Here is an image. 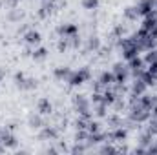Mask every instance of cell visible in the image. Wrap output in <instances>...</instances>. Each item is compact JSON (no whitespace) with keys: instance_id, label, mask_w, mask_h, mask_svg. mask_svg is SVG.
Instances as JSON below:
<instances>
[{"instance_id":"obj_1","label":"cell","mask_w":157,"mask_h":155,"mask_svg":"<svg viewBox=\"0 0 157 155\" xmlns=\"http://www.w3.org/2000/svg\"><path fill=\"white\" fill-rule=\"evenodd\" d=\"M91 78V70L88 68V66H82V68H78V70H73L71 71V75L70 78L66 80L71 88H78V86H82L84 82H88Z\"/></svg>"},{"instance_id":"obj_2","label":"cell","mask_w":157,"mask_h":155,"mask_svg":"<svg viewBox=\"0 0 157 155\" xmlns=\"http://www.w3.org/2000/svg\"><path fill=\"white\" fill-rule=\"evenodd\" d=\"M13 80H15V86H17L18 89H22V91H33V89L39 86V80H37V78L26 77L22 71H17L15 77H13Z\"/></svg>"},{"instance_id":"obj_3","label":"cell","mask_w":157,"mask_h":155,"mask_svg":"<svg viewBox=\"0 0 157 155\" xmlns=\"http://www.w3.org/2000/svg\"><path fill=\"white\" fill-rule=\"evenodd\" d=\"M150 115H152V113H150L146 108H143L139 102L130 104V120H132V122H137V124L146 122V120L150 119Z\"/></svg>"},{"instance_id":"obj_4","label":"cell","mask_w":157,"mask_h":155,"mask_svg":"<svg viewBox=\"0 0 157 155\" xmlns=\"http://www.w3.org/2000/svg\"><path fill=\"white\" fill-rule=\"evenodd\" d=\"M57 35L62 37V39H68V37H73L78 35V26L73 22H62L57 26Z\"/></svg>"},{"instance_id":"obj_5","label":"cell","mask_w":157,"mask_h":155,"mask_svg":"<svg viewBox=\"0 0 157 155\" xmlns=\"http://www.w3.org/2000/svg\"><path fill=\"white\" fill-rule=\"evenodd\" d=\"M112 71L115 75V82H126L128 77H130V68H128L126 62H115Z\"/></svg>"},{"instance_id":"obj_6","label":"cell","mask_w":157,"mask_h":155,"mask_svg":"<svg viewBox=\"0 0 157 155\" xmlns=\"http://www.w3.org/2000/svg\"><path fill=\"white\" fill-rule=\"evenodd\" d=\"M39 139L40 141H57V139H59V128H57V126H48V124H44V126L40 128Z\"/></svg>"},{"instance_id":"obj_7","label":"cell","mask_w":157,"mask_h":155,"mask_svg":"<svg viewBox=\"0 0 157 155\" xmlns=\"http://www.w3.org/2000/svg\"><path fill=\"white\" fill-rule=\"evenodd\" d=\"M22 39H24V42H26V46L37 47V46L40 44V40H42V35H40V31L33 29V28H29V29L22 35Z\"/></svg>"},{"instance_id":"obj_8","label":"cell","mask_w":157,"mask_h":155,"mask_svg":"<svg viewBox=\"0 0 157 155\" xmlns=\"http://www.w3.org/2000/svg\"><path fill=\"white\" fill-rule=\"evenodd\" d=\"M55 7H57V4H55V2H49V0H42V4H40L39 11H37L39 18H42V20L49 18V17L55 13Z\"/></svg>"},{"instance_id":"obj_9","label":"cell","mask_w":157,"mask_h":155,"mask_svg":"<svg viewBox=\"0 0 157 155\" xmlns=\"http://www.w3.org/2000/svg\"><path fill=\"white\" fill-rule=\"evenodd\" d=\"M126 137H128V130L126 128H122V124L121 126H115L112 131H108V142H122V141H126Z\"/></svg>"},{"instance_id":"obj_10","label":"cell","mask_w":157,"mask_h":155,"mask_svg":"<svg viewBox=\"0 0 157 155\" xmlns=\"http://www.w3.org/2000/svg\"><path fill=\"white\" fill-rule=\"evenodd\" d=\"M37 112L44 117L53 113V104H51V100L48 97H40L39 100H37Z\"/></svg>"},{"instance_id":"obj_11","label":"cell","mask_w":157,"mask_h":155,"mask_svg":"<svg viewBox=\"0 0 157 155\" xmlns=\"http://www.w3.org/2000/svg\"><path fill=\"white\" fill-rule=\"evenodd\" d=\"M135 6L139 7L141 17H148V15H150V13L157 7V0H139Z\"/></svg>"},{"instance_id":"obj_12","label":"cell","mask_w":157,"mask_h":155,"mask_svg":"<svg viewBox=\"0 0 157 155\" xmlns=\"http://www.w3.org/2000/svg\"><path fill=\"white\" fill-rule=\"evenodd\" d=\"M146 91H148V84L143 82L141 78H135V80L132 82V86H130V95H137V97H141V95L146 93Z\"/></svg>"},{"instance_id":"obj_13","label":"cell","mask_w":157,"mask_h":155,"mask_svg":"<svg viewBox=\"0 0 157 155\" xmlns=\"http://www.w3.org/2000/svg\"><path fill=\"white\" fill-rule=\"evenodd\" d=\"M139 104L143 106V108H146L148 112H152V108L157 104V97H154V95H150L148 91L146 93H143L141 97H139Z\"/></svg>"},{"instance_id":"obj_14","label":"cell","mask_w":157,"mask_h":155,"mask_svg":"<svg viewBox=\"0 0 157 155\" xmlns=\"http://www.w3.org/2000/svg\"><path fill=\"white\" fill-rule=\"evenodd\" d=\"M71 68L70 66H59V68H55L53 70V77L57 78V80H62V82H66L68 78H70V75H71Z\"/></svg>"},{"instance_id":"obj_15","label":"cell","mask_w":157,"mask_h":155,"mask_svg":"<svg viewBox=\"0 0 157 155\" xmlns=\"http://www.w3.org/2000/svg\"><path fill=\"white\" fill-rule=\"evenodd\" d=\"M44 124H46L44 115H40L39 112H37V113H31L29 119H28V126H29V128H33V130H40Z\"/></svg>"},{"instance_id":"obj_16","label":"cell","mask_w":157,"mask_h":155,"mask_svg":"<svg viewBox=\"0 0 157 155\" xmlns=\"http://www.w3.org/2000/svg\"><path fill=\"white\" fill-rule=\"evenodd\" d=\"M88 53H97V51H101V39L99 37H95V35H91V37H88L86 40V47H84Z\"/></svg>"},{"instance_id":"obj_17","label":"cell","mask_w":157,"mask_h":155,"mask_svg":"<svg viewBox=\"0 0 157 155\" xmlns=\"http://www.w3.org/2000/svg\"><path fill=\"white\" fill-rule=\"evenodd\" d=\"M122 17H124L126 20H130V22H135V20L141 17V13H139V7H137V6H128V7L122 11Z\"/></svg>"},{"instance_id":"obj_18","label":"cell","mask_w":157,"mask_h":155,"mask_svg":"<svg viewBox=\"0 0 157 155\" xmlns=\"http://www.w3.org/2000/svg\"><path fill=\"white\" fill-rule=\"evenodd\" d=\"M48 55H49L48 47H42V46H37V47H33L31 59H33V60H37V62H42V60H46V59H48Z\"/></svg>"},{"instance_id":"obj_19","label":"cell","mask_w":157,"mask_h":155,"mask_svg":"<svg viewBox=\"0 0 157 155\" xmlns=\"http://www.w3.org/2000/svg\"><path fill=\"white\" fill-rule=\"evenodd\" d=\"M102 86H106V88H112V84L115 82V75H113V71H102L99 78H97Z\"/></svg>"},{"instance_id":"obj_20","label":"cell","mask_w":157,"mask_h":155,"mask_svg":"<svg viewBox=\"0 0 157 155\" xmlns=\"http://www.w3.org/2000/svg\"><path fill=\"white\" fill-rule=\"evenodd\" d=\"M22 17H24V13H22L20 9H17V7H11L9 13H7V20H9V22H20Z\"/></svg>"},{"instance_id":"obj_21","label":"cell","mask_w":157,"mask_h":155,"mask_svg":"<svg viewBox=\"0 0 157 155\" xmlns=\"http://www.w3.org/2000/svg\"><path fill=\"white\" fill-rule=\"evenodd\" d=\"M143 60H144V64H146V66H148V64H152V62H155V60H157V47L148 49V51L144 53Z\"/></svg>"},{"instance_id":"obj_22","label":"cell","mask_w":157,"mask_h":155,"mask_svg":"<svg viewBox=\"0 0 157 155\" xmlns=\"http://www.w3.org/2000/svg\"><path fill=\"white\" fill-rule=\"evenodd\" d=\"M80 6L86 9V11H95L99 7V0H82Z\"/></svg>"},{"instance_id":"obj_23","label":"cell","mask_w":157,"mask_h":155,"mask_svg":"<svg viewBox=\"0 0 157 155\" xmlns=\"http://www.w3.org/2000/svg\"><path fill=\"white\" fill-rule=\"evenodd\" d=\"M95 131H101V122L91 119V120L88 122V133H95Z\"/></svg>"},{"instance_id":"obj_24","label":"cell","mask_w":157,"mask_h":155,"mask_svg":"<svg viewBox=\"0 0 157 155\" xmlns=\"http://www.w3.org/2000/svg\"><path fill=\"white\" fill-rule=\"evenodd\" d=\"M57 49H59L60 53H64V51H68V49H70V47H68V44H66V40L60 39V37H59V42H57Z\"/></svg>"},{"instance_id":"obj_25","label":"cell","mask_w":157,"mask_h":155,"mask_svg":"<svg viewBox=\"0 0 157 155\" xmlns=\"http://www.w3.org/2000/svg\"><path fill=\"white\" fill-rule=\"evenodd\" d=\"M20 2H22V0H2V4H4L6 7H9V9H11V7H18Z\"/></svg>"},{"instance_id":"obj_26","label":"cell","mask_w":157,"mask_h":155,"mask_svg":"<svg viewBox=\"0 0 157 155\" xmlns=\"http://www.w3.org/2000/svg\"><path fill=\"white\" fill-rule=\"evenodd\" d=\"M101 153H117V148H113V146H108V144H104L101 150H99Z\"/></svg>"},{"instance_id":"obj_27","label":"cell","mask_w":157,"mask_h":155,"mask_svg":"<svg viewBox=\"0 0 157 155\" xmlns=\"http://www.w3.org/2000/svg\"><path fill=\"white\" fill-rule=\"evenodd\" d=\"M146 68H148V71H150V73L155 77V80H157V60H155V62H152V64H148Z\"/></svg>"},{"instance_id":"obj_28","label":"cell","mask_w":157,"mask_h":155,"mask_svg":"<svg viewBox=\"0 0 157 155\" xmlns=\"http://www.w3.org/2000/svg\"><path fill=\"white\" fill-rule=\"evenodd\" d=\"M86 150H88V148H86V146H82V142H77V146H75L71 152H73V153H82V152H86Z\"/></svg>"},{"instance_id":"obj_29","label":"cell","mask_w":157,"mask_h":155,"mask_svg":"<svg viewBox=\"0 0 157 155\" xmlns=\"http://www.w3.org/2000/svg\"><path fill=\"white\" fill-rule=\"evenodd\" d=\"M6 75H7V70H6V68H0V82L6 78Z\"/></svg>"},{"instance_id":"obj_30","label":"cell","mask_w":157,"mask_h":155,"mask_svg":"<svg viewBox=\"0 0 157 155\" xmlns=\"http://www.w3.org/2000/svg\"><path fill=\"white\" fill-rule=\"evenodd\" d=\"M4 150H6V148H4V146H2V144H0V152H4Z\"/></svg>"},{"instance_id":"obj_31","label":"cell","mask_w":157,"mask_h":155,"mask_svg":"<svg viewBox=\"0 0 157 155\" xmlns=\"http://www.w3.org/2000/svg\"><path fill=\"white\" fill-rule=\"evenodd\" d=\"M49 2H57V0H49Z\"/></svg>"}]
</instances>
